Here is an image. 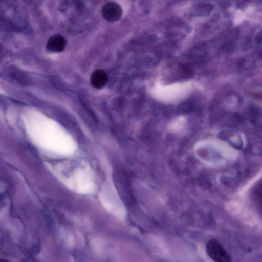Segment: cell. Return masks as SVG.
<instances>
[{
	"instance_id": "6da1fadb",
	"label": "cell",
	"mask_w": 262,
	"mask_h": 262,
	"mask_svg": "<svg viewBox=\"0 0 262 262\" xmlns=\"http://www.w3.org/2000/svg\"><path fill=\"white\" fill-rule=\"evenodd\" d=\"M205 249L207 255L213 262H231V258L229 253L215 238L207 241Z\"/></svg>"
},
{
	"instance_id": "7a4b0ae2",
	"label": "cell",
	"mask_w": 262,
	"mask_h": 262,
	"mask_svg": "<svg viewBox=\"0 0 262 262\" xmlns=\"http://www.w3.org/2000/svg\"><path fill=\"white\" fill-rule=\"evenodd\" d=\"M121 7L114 2H108L105 4L101 9L103 18L109 22L118 21L122 15Z\"/></svg>"
},
{
	"instance_id": "3957f363",
	"label": "cell",
	"mask_w": 262,
	"mask_h": 262,
	"mask_svg": "<svg viewBox=\"0 0 262 262\" xmlns=\"http://www.w3.org/2000/svg\"><path fill=\"white\" fill-rule=\"evenodd\" d=\"M104 203L107 208L113 212L122 211L123 208L122 203L115 188L109 186L106 189Z\"/></svg>"
},
{
	"instance_id": "277c9868",
	"label": "cell",
	"mask_w": 262,
	"mask_h": 262,
	"mask_svg": "<svg viewBox=\"0 0 262 262\" xmlns=\"http://www.w3.org/2000/svg\"><path fill=\"white\" fill-rule=\"evenodd\" d=\"M66 43L65 38L62 35L57 34L52 35L49 38L46 47L50 51L60 52L64 49Z\"/></svg>"
},
{
	"instance_id": "5b68a950",
	"label": "cell",
	"mask_w": 262,
	"mask_h": 262,
	"mask_svg": "<svg viewBox=\"0 0 262 262\" xmlns=\"http://www.w3.org/2000/svg\"><path fill=\"white\" fill-rule=\"evenodd\" d=\"M108 75L103 70L98 69L94 71L90 77L92 85L96 89H101L105 86L108 81Z\"/></svg>"
},
{
	"instance_id": "8992f818",
	"label": "cell",
	"mask_w": 262,
	"mask_h": 262,
	"mask_svg": "<svg viewBox=\"0 0 262 262\" xmlns=\"http://www.w3.org/2000/svg\"><path fill=\"white\" fill-rule=\"evenodd\" d=\"M59 236L61 241L68 248H73L76 246V242L74 232L61 227L59 231Z\"/></svg>"
},
{
	"instance_id": "52a82bcc",
	"label": "cell",
	"mask_w": 262,
	"mask_h": 262,
	"mask_svg": "<svg viewBox=\"0 0 262 262\" xmlns=\"http://www.w3.org/2000/svg\"><path fill=\"white\" fill-rule=\"evenodd\" d=\"M101 242L100 239L96 237H93L90 239V243L91 246L96 253L99 254L101 253Z\"/></svg>"
},
{
	"instance_id": "ba28073f",
	"label": "cell",
	"mask_w": 262,
	"mask_h": 262,
	"mask_svg": "<svg viewBox=\"0 0 262 262\" xmlns=\"http://www.w3.org/2000/svg\"><path fill=\"white\" fill-rule=\"evenodd\" d=\"M70 262H74V261H73V260H72V261H70Z\"/></svg>"
}]
</instances>
